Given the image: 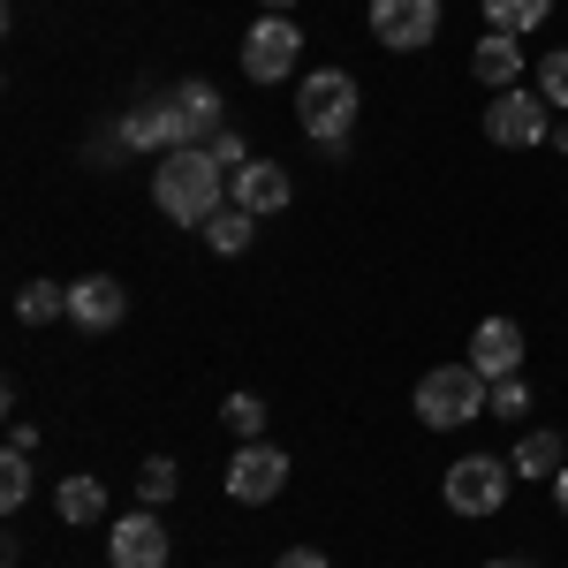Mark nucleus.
Segmentation results:
<instances>
[{"label":"nucleus","instance_id":"412c9836","mask_svg":"<svg viewBox=\"0 0 568 568\" xmlns=\"http://www.w3.org/2000/svg\"><path fill=\"white\" fill-rule=\"evenodd\" d=\"M175 485H182V470L168 463V455H152V463L136 470V508H168V500H175Z\"/></svg>","mask_w":568,"mask_h":568},{"label":"nucleus","instance_id":"6ab92c4d","mask_svg":"<svg viewBox=\"0 0 568 568\" xmlns=\"http://www.w3.org/2000/svg\"><path fill=\"white\" fill-rule=\"evenodd\" d=\"M251 235H258V213H243V205H220L205 220V243H213L220 258H235V251H251Z\"/></svg>","mask_w":568,"mask_h":568},{"label":"nucleus","instance_id":"a211bd4d","mask_svg":"<svg viewBox=\"0 0 568 568\" xmlns=\"http://www.w3.org/2000/svg\"><path fill=\"white\" fill-rule=\"evenodd\" d=\"M53 516H61V524H99V516H106V485L99 478H61L53 485Z\"/></svg>","mask_w":568,"mask_h":568},{"label":"nucleus","instance_id":"20e7f679","mask_svg":"<svg viewBox=\"0 0 568 568\" xmlns=\"http://www.w3.org/2000/svg\"><path fill=\"white\" fill-rule=\"evenodd\" d=\"M508 485H516V463L508 455H463V463H447L439 493H447L455 516H500L508 508Z\"/></svg>","mask_w":568,"mask_h":568},{"label":"nucleus","instance_id":"c756f323","mask_svg":"<svg viewBox=\"0 0 568 568\" xmlns=\"http://www.w3.org/2000/svg\"><path fill=\"white\" fill-rule=\"evenodd\" d=\"M485 568H530V561H485Z\"/></svg>","mask_w":568,"mask_h":568},{"label":"nucleus","instance_id":"f03ea898","mask_svg":"<svg viewBox=\"0 0 568 568\" xmlns=\"http://www.w3.org/2000/svg\"><path fill=\"white\" fill-rule=\"evenodd\" d=\"M296 122L326 160H349V130H356V84L349 69H311L296 84Z\"/></svg>","mask_w":568,"mask_h":568},{"label":"nucleus","instance_id":"f8f14e48","mask_svg":"<svg viewBox=\"0 0 568 568\" xmlns=\"http://www.w3.org/2000/svg\"><path fill=\"white\" fill-rule=\"evenodd\" d=\"M470 364H478L485 379H516L524 372V326L516 318H485L478 334H470Z\"/></svg>","mask_w":568,"mask_h":568},{"label":"nucleus","instance_id":"c85d7f7f","mask_svg":"<svg viewBox=\"0 0 568 568\" xmlns=\"http://www.w3.org/2000/svg\"><path fill=\"white\" fill-rule=\"evenodd\" d=\"M258 8H265V16H288V8H296V0H258Z\"/></svg>","mask_w":568,"mask_h":568},{"label":"nucleus","instance_id":"a878e982","mask_svg":"<svg viewBox=\"0 0 568 568\" xmlns=\"http://www.w3.org/2000/svg\"><path fill=\"white\" fill-rule=\"evenodd\" d=\"M205 152H213V160L227 168V175H235V168H251V144H243V130H220L213 144H205Z\"/></svg>","mask_w":568,"mask_h":568},{"label":"nucleus","instance_id":"9d476101","mask_svg":"<svg viewBox=\"0 0 568 568\" xmlns=\"http://www.w3.org/2000/svg\"><path fill=\"white\" fill-rule=\"evenodd\" d=\"M372 39L387 53H417L439 39V0H372Z\"/></svg>","mask_w":568,"mask_h":568},{"label":"nucleus","instance_id":"ddd939ff","mask_svg":"<svg viewBox=\"0 0 568 568\" xmlns=\"http://www.w3.org/2000/svg\"><path fill=\"white\" fill-rule=\"evenodd\" d=\"M288 197H296V182L288 168H273V160H251V168H235V205L243 213H288Z\"/></svg>","mask_w":568,"mask_h":568},{"label":"nucleus","instance_id":"f3484780","mask_svg":"<svg viewBox=\"0 0 568 568\" xmlns=\"http://www.w3.org/2000/svg\"><path fill=\"white\" fill-rule=\"evenodd\" d=\"M554 23V0H485V31H508V39H530Z\"/></svg>","mask_w":568,"mask_h":568},{"label":"nucleus","instance_id":"9b49d317","mask_svg":"<svg viewBox=\"0 0 568 568\" xmlns=\"http://www.w3.org/2000/svg\"><path fill=\"white\" fill-rule=\"evenodd\" d=\"M122 311H130V288H122V281H106V273H91V281H69V318H77L84 334H106V326H122Z\"/></svg>","mask_w":568,"mask_h":568},{"label":"nucleus","instance_id":"393cba45","mask_svg":"<svg viewBox=\"0 0 568 568\" xmlns=\"http://www.w3.org/2000/svg\"><path fill=\"white\" fill-rule=\"evenodd\" d=\"M538 99H546V106H568V45L538 61Z\"/></svg>","mask_w":568,"mask_h":568},{"label":"nucleus","instance_id":"f257e3e1","mask_svg":"<svg viewBox=\"0 0 568 568\" xmlns=\"http://www.w3.org/2000/svg\"><path fill=\"white\" fill-rule=\"evenodd\" d=\"M152 205L168 220H182V227H205L227 205V168H220L205 144H182V152H168L152 168Z\"/></svg>","mask_w":568,"mask_h":568},{"label":"nucleus","instance_id":"39448f33","mask_svg":"<svg viewBox=\"0 0 568 568\" xmlns=\"http://www.w3.org/2000/svg\"><path fill=\"white\" fill-rule=\"evenodd\" d=\"M485 136L500 144V152H538V144H554V106L538 99V91H493V106H485Z\"/></svg>","mask_w":568,"mask_h":568},{"label":"nucleus","instance_id":"2eb2a0df","mask_svg":"<svg viewBox=\"0 0 568 568\" xmlns=\"http://www.w3.org/2000/svg\"><path fill=\"white\" fill-rule=\"evenodd\" d=\"M182 106V122H190V144H213L220 130H227V106H220V91L205 84V77H182L175 91H168Z\"/></svg>","mask_w":568,"mask_h":568},{"label":"nucleus","instance_id":"b1692460","mask_svg":"<svg viewBox=\"0 0 568 568\" xmlns=\"http://www.w3.org/2000/svg\"><path fill=\"white\" fill-rule=\"evenodd\" d=\"M485 417H508V425H516V417H530V379H524V372H516V379H493Z\"/></svg>","mask_w":568,"mask_h":568},{"label":"nucleus","instance_id":"4be33fe9","mask_svg":"<svg viewBox=\"0 0 568 568\" xmlns=\"http://www.w3.org/2000/svg\"><path fill=\"white\" fill-rule=\"evenodd\" d=\"M23 500H31V455H23V447H8V455H0V508L16 516Z\"/></svg>","mask_w":568,"mask_h":568},{"label":"nucleus","instance_id":"bb28decb","mask_svg":"<svg viewBox=\"0 0 568 568\" xmlns=\"http://www.w3.org/2000/svg\"><path fill=\"white\" fill-rule=\"evenodd\" d=\"M273 568H334V561H326V554H311V546H288Z\"/></svg>","mask_w":568,"mask_h":568},{"label":"nucleus","instance_id":"1a4fd4ad","mask_svg":"<svg viewBox=\"0 0 568 568\" xmlns=\"http://www.w3.org/2000/svg\"><path fill=\"white\" fill-rule=\"evenodd\" d=\"M106 561L114 568H168L175 561V538L160 524V508H136L122 524H106Z\"/></svg>","mask_w":568,"mask_h":568},{"label":"nucleus","instance_id":"aec40b11","mask_svg":"<svg viewBox=\"0 0 568 568\" xmlns=\"http://www.w3.org/2000/svg\"><path fill=\"white\" fill-rule=\"evenodd\" d=\"M16 318H23V326H53V318H69V288H53V281H31V288L16 296Z\"/></svg>","mask_w":568,"mask_h":568},{"label":"nucleus","instance_id":"7ed1b4c3","mask_svg":"<svg viewBox=\"0 0 568 568\" xmlns=\"http://www.w3.org/2000/svg\"><path fill=\"white\" fill-rule=\"evenodd\" d=\"M485 402H493V379H485L478 364H433V372L417 379V417H425L433 433H455V425L485 417Z\"/></svg>","mask_w":568,"mask_h":568},{"label":"nucleus","instance_id":"cd10ccee","mask_svg":"<svg viewBox=\"0 0 568 568\" xmlns=\"http://www.w3.org/2000/svg\"><path fill=\"white\" fill-rule=\"evenodd\" d=\"M554 500H561V516H568V463H561V478H554Z\"/></svg>","mask_w":568,"mask_h":568},{"label":"nucleus","instance_id":"5701e85b","mask_svg":"<svg viewBox=\"0 0 568 568\" xmlns=\"http://www.w3.org/2000/svg\"><path fill=\"white\" fill-rule=\"evenodd\" d=\"M220 417H227V433H235V439H265V402H258V394H227Z\"/></svg>","mask_w":568,"mask_h":568},{"label":"nucleus","instance_id":"0eeeda50","mask_svg":"<svg viewBox=\"0 0 568 568\" xmlns=\"http://www.w3.org/2000/svg\"><path fill=\"white\" fill-rule=\"evenodd\" d=\"M296 61H304V31H296V16H258L251 39H243V77H251V84H281Z\"/></svg>","mask_w":568,"mask_h":568},{"label":"nucleus","instance_id":"dca6fc26","mask_svg":"<svg viewBox=\"0 0 568 568\" xmlns=\"http://www.w3.org/2000/svg\"><path fill=\"white\" fill-rule=\"evenodd\" d=\"M508 463H516V478H561V463H568V447L561 433H546V425H530L516 447H508Z\"/></svg>","mask_w":568,"mask_h":568},{"label":"nucleus","instance_id":"6e6552de","mask_svg":"<svg viewBox=\"0 0 568 568\" xmlns=\"http://www.w3.org/2000/svg\"><path fill=\"white\" fill-rule=\"evenodd\" d=\"M122 144L130 152H152V160H168V152H182L190 144V122H182L175 99H136V106H122Z\"/></svg>","mask_w":568,"mask_h":568},{"label":"nucleus","instance_id":"423d86ee","mask_svg":"<svg viewBox=\"0 0 568 568\" xmlns=\"http://www.w3.org/2000/svg\"><path fill=\"white\" fill-rule=\"evenodd\" d=\"M281 485H288V447H273V439H243V447L227 455V500L265 508V500H281Z\"/></svg>","mask_w":568,"mask_h":568},{"label":"nucleus","instance_id":"4468645a","mask_svg":"<svg viewBox=\"0 0 568 568\" xmlns=\"http://www.w3.org/2000/svg\"><path fill=\"white\" fill-rule=\"evenodd\" d=\"M470 77L485 91H516L524 84V39H508V31H485L478 53H470Z\"/></svg>","mask_w":568,"mask_h":568}]
</instances>
